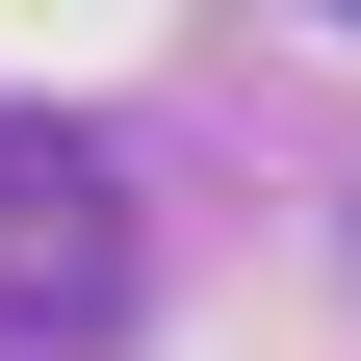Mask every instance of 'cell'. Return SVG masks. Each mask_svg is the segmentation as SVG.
Instances as JSON below:
<instances>
[{
    "instance_id": "1",
    "label": "cell",
    "mask_w": 361,
    "mask_h": 361,
    "mask_svg": "<svg viewBox=\"0 0 361 361\" xmlns=\"http://www.w3.org/2000/svg\"><path fill=\"white\" fill-rule=\"evenodd\" d=\"M129 310V180L78 129H0V336H104Z\"/></svg>"
}]
</instances>
